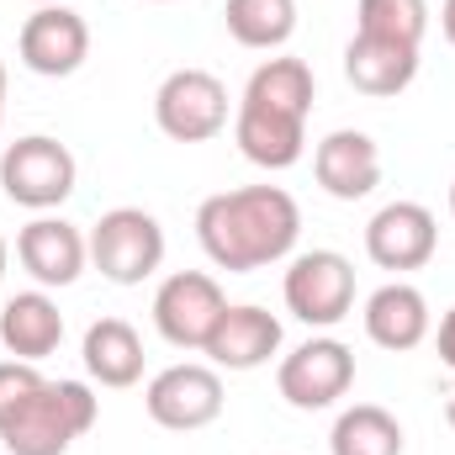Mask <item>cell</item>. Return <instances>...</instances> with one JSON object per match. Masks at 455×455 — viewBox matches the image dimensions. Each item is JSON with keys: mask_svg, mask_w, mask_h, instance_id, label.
Returning <instances> with one entry per match:
<instances>
[{"mask_svg": "<svg viewBox=\"0 0 455 455\" xmlns=\"http://www.w3.org/2000/svg\"><path fill=\"white\" fill-rule=\"evenodd\" d=\"M435 349H440V360H445V365L455 371V307L445 313V318H440V334H435Z\"/></svg>", "mask_w": 455, "mask_h": 455, "instance_id": "24", "label": "cell"}, {"mask_svg": "<svg viewBox=\"0 0 455 455\" xmlns=\"http://www.w3.org/2000/svg\"><path fill=\"white\" fill-rule=\"evenodd\" d=\"M355 32L387 37V43H403V48H424L429 0H360L355 5Z\"/></svg>", "mask_w": 455, "mask_h": 455, "instance_id": "23", "label": "cell"}, {"mask_svg": "<svg viewBox=\"0 0 455 455\" xmlns=\"http://www.w3.org/2000/svg\"><path fill=\"white\" fill-rule=\"evenodd\" d=\"M440 249V223L424 202H387L365 223V254L381 270H424Z\"/></svg>", "mask_w": 455, "mask_h": 455, "instance_id": "11", "label": "cell"}, {"mask_svg": "<svg viewBox=\"0 0 455 455\" xmlns=\"http://www.w3.org/2000/svg\"><path fill=\"white\" fill-rule=\"evenodd\" d=\"M91 238V265L112 286H143L164 265V228L143 207H112L101 223L85 233Z\"/></svg>", "mask_w": 455, "mask_h": 455, "instance_id": "4", "label": "cell"}, {"mask_svg": "<svg viewBox=\"0 0 455 455\" xmlns=\"http://www.w3.org/2000/svg\"><path fill=\"white\" fill-rule=\"evenodd\" d=\"M85 381H48L32 360H0V445L5 455H64L96 429Z\"/></svg>", "mask_w": 455, "mask_h": 455, "instance_id": "2", "label": "cell"}, {"mask_svg": "<svg viewBox=\"0 0 455 455\" xmlns=\"http://www.w3.org/2000/svg\"><path fill=\"white\" fill-rule=\"evenodd\" d=\"M0 122H5V64H0Z\"/></svg>", "mask_w": 455, "mask_h": 455, "instance_id": "26", "label": "cell"}, {"mask_svg": "<svg viewBox=\"0 0 455 455\" xmlns=\"http://www.w3.org/2000/svg\"><path fill=\"white\" fill-rule=\"evenodd\" d=\"M275 387H281V397L297 413L334 408L344 392L355 387V355H349V344L329 339V334L323 339H307L275 365Z\"/></svg>", "mask_w": 455, "mask_h": 455, "instance_id": "9", "label": "cell"}, {"mask_svg": "<svg viewBox=\"0 0 455 455\" xmlns=\"http://www.w3.org/2000/svg\"><path fill=\"white\" fill-rule=\"evenodd\" d=\"M297 233H302V212H297L291 191H281V186H238V191H218L196 207V238H202L207 259L228 275L281 265L297 249Z\"/></svg>", "mask_w": 455, "mask_h": 455, "instance_id": "1", "label": "cell"}, {"mask_svg": "<svg viewBox=\"0 0 455 455\" xmlns=\"http://www.w3.org/2000/svg\"><path fill=\"white\" fill-rule=\"evenodd\" d=\"M37 5H64V0H37Z\"/></svg>", "mask_w": 455, "mask_h": 455, "instance_id": "30", "label": "cell"}, {"mask_svg": "<svg viewBox=\"0 0 455 455\" xmlns=\"http://www.w3.org/2000/svg\"><path fill=\"white\" fill-rule=\"evenodd\" d=\"M281 297H286V313L297 323L334 329L355 307V265L344 259L339 249H307V254L291 259Z\"/></svg>", "mask_w": 455, "mask_h": 455, "instance_id": "5", "label": "cell"}, {"mask_svg": "<svg viewBox=\"0 0 455 455\" xmlns=\"http://www.w3.org/2000/svg\"><path fill=\"white\" fill-rule=\"evenodd\" d=\"M16 259H21V270L43 291L48 286H75L85 275V265H91V238L75 223H64V218L37 212L32 223L16 233Z\"/></svg>", "mask_w": 455, "mask_h": 455, "instance_id": "12", "label": "cell"}, {"mask_svg": "<svg viewBox=\"0 0 455 455\" xmlns=\"http://www.w3.org/2000/svg\"><path fill=\"white\" fill-rule=\"evenodd\" d=\"M228 37L254 53H275L297 32V0H228L223 5Z\"/></svg>", "mask_w": 455, "mask_h": 455, "instance_id": "20", "label": "cell"}, {"mask_svg": "<svg viewBox=\"0 0 455 455\" xmlns=\"http://www.w3.org/2000/svg\"><path fill=\"white\" fill-rule=\"evenodd\" d=\"M159 5H175V0H159Z\"/></svg>", "mask_w": 455, "mask_h": 455, "instance_id": "31", "label": "cell"}, {"mask_svg": "<svg viewBox=\"0 0 455 455\" xmlns=\"http://www.w3.org/2000/svg\"><path fill=\"white\" fill-rule=\"evenodd\" d=\"M344 80H349L360 96H371V101L403 96V91L419 80V48H403V43L355 32L349 48H344Z\"/></svg>", "mask_w": 455, "mask_h": 455, "instance_id": "17", "label": "cell"}, {"mask_svg": "<svg viewBox=\"0 0 455 455\" xmlns=\"http://www.w3.org/2000/svg\"><path fill=\"white\" fill-rule=\"evenodd\" d=\"M435 318H429V297L408 281H387L365 297V334L371 344L392 349V355H408L429 339Z\"/></svg>", "mask_w": 455, "mask_h": 455, "instance_id": "16", "label": "cell"}, {"mask_svg": "<svg viewBox=\"0 0 455 455\" xmlns=\"http://www.w3.org/2000/svg\"><path fill=\"white\" fill-rule=\"evenodd\" d=\"M440 32H445V43L455 48V0H445V5H440Z\"/></svg>", "mask_w": 455, "mask_h": 455, "instance_id": "25", "label": "cell"}, {"mask_svg": "<svg viewBox=\"0 0 455 455\" xmlns=\"http://www.w3.org/2000/svg\"><path fill=\"white\" fill-rule=\"evenodd\" d=\"M143 408L159 429H175V435L207 429V424L223 419V376H218V365L180 360V365H170L148 381Z\"/></svg>", "mask_w": 455, "mask_h": 455, "instance_id": "7", "label": "cell"}, {"mask_svg": "<svg viewBox=\"0 0 455 455\" xmlns=\"http://www.w3.org/2000/svg\"><path fill=\"white\" fill-rule=\"evenodd\" d=\"M228 297L207 270H175L164 275V286L154 291V329L175 349H207L218 318H223Z\"/></svg>", "mask_w": 455, "mask_h": 455, "instance_id": "8", "label": "cell"}, {"mask_svg": "<svg viewBox=\"0 0 455 455\" xmlns=\"http://www.w3.org/2000/svg\"><path fill=\"white\" fill-rule=\"evenodd\" d=\"M5 259H11V249H5V238H0V275H5Z\"/></svg>", "mask_w": 455, "mask_h": 455, "instance_id": "28", "label": "cell"}, {"mask_svg": "<svg viewBox=\"0 0 455 455\" xmlns=\"http://www.w3.org/2000/svg\"><path fill=\"white\" fill-rule=\"evenodd\" d=\"M329 455H403V424L376 403H355L334 419Z\"/></svg>", "mask_w": 455, "mask_h": 455, "instance_id": "22", "label": "cell"}, {"mask_svg": "<svg viewBox=\"0 0 455 455\" xmlns=\"http://www.w3.org/2000/svg\"><path fill=\"white\" fill-rule=\"evenodd\" d=\"M154 122L175 143H207L228 127V85L212 69H175L154 91Z\"/></svg>", "mask_w": 455, "mask_h": 455, "instance_id": "6", "label": "cell"}, {"mask_svg": "<svg viewBox=\"0 0 455 455\" xmlns=\"http://www.w3.org/2000/svg\"><path fill=\"white\" fill-rule=\"evenodd\" d=\"M80 360H85L91 381H101V387H112V392L143 381V339H138V329H132L127 318H96V323L85 329Z\"/></svg>", "mask_w": 455, "mask_h": 455, "instance_id": "19", "label": "cell"}, {"mask_svg": "<svg viewBox=\"0 0 455 455\" xmlns=\"http://www.w3.org/2000/svg\"><path fill=\"white\" fill-rule=\"evenodd\" d=\"M275 349H281V318L254 302H238V307H223L202 355L218 371H259V365H270Z\"/></svg>", "mask_w": 455, "mask_h": 455, "instance_id": "14", "label": "cell"}, {"mask_svg": "<svg viewBox=\"0 0 455 455\" xmlns=\"http://www.w3.org/2000/svg\"><path fill=\"white\" fill-rule=\"evenodd\" d=\"M313 69L302 59H265L249 85H243V101L249 107H270V112H286V116H307L313 112Z\"/></svg>", "mask_w": 455, "mask_h": 455, "instance_id": "21", "label": "cell"}, {"mask_svg": "<svg viewBox=\"0 0 455 455\" xmlns=\"http://www.w3.org/2000/svg\"><path fill=\"white\" fill-rule=\"evenodd\" d=\"M0 344L11 349V360H48L64 344V313L59 302L37 286V291H16L0 307Z\"/></svg>", "mask_w": 455, "mask_h": 455, "instance_id": "18", "label": "cell"}, {"mask_svg": "<svg viewBox=\"0 0 455 455\" xmlns=\"http://www.w3.org/2000/svg\"><path fill=\"white\" fill-rule=\"evenodd\" d=\"M451 218H455V180H451Z\"/></svg>", "mask_w": 455, "mask_h": 455, "instance_id": "29", "label": "cell"}, {"mask_svg": "<svg viewBox=\"0 0 455 455\" xmlns=\"http://www.w3.org/2000/svg\"><path fill=\"white\" fill-rule=\"evenodd\" d=\"M233 143L259 170H291L302 159V148H307V116H286V112H270V107L238 101V112H233Z\"/></svg>", "mask_w": 455, "mask_h": 455, "instance_id": "15", "label": "cell"}, {"mask_svg": "<svg viewBox=\"0 0 455 455\" xmlns=\"http://www.w3.org/2000/svg\"><path fill=\"white\" fill-rule=\"evenodd\" d=\"M75 180H80L75 154L48 132H27V138L5 143V154H0V191L27 212L64 207L75 196Z\"/></svg>", "mask_w": 455, "mask_h": 455, "instance_id": "3", "label": "cell"}, {"mask_svg": "<svg viewBox=\"0 0 455 455\" xmlns=\"http://www.w3.org/2000/svg\"><path fill=\"white\" fill-rule=\"evenodd\" d=\"M445 419H451V429H455V387H451V397H445Z\"/></svg>", "mask_w": 455, "mask_h": 455, "instance_id": "27", "label": "cell"}, {"mask_svg": "<svg viewBox=\"0 0 455 455\" xmlns=\"http://www.w3.org/2000/svg\"><path fill=\"white\" fill-rule=\"evenodd\" d=\"M313 175L334 202H365L381 186V148L371 132L339 127L313 148Z\"/></svg>", "mask_w": 455, "mask_h": 455, "instance_id": "13", "label": "cell"}, {"mask_svg": "<svg viewBox=\"0 0 455 455\" xmlns=\"http://www.w3.org/2000/svg\"><path fill=\"white\" fill-rule=\"evenodd\" d=\"M16 53L32 75L43 80H69L85 59H91V27L80 11L69 5H37L27 21H21V37H16Z\"/></svg>", "mask_w": 455, "mask_h": 455, "instance_id": "10", "label": "cell"}]
</instances>
